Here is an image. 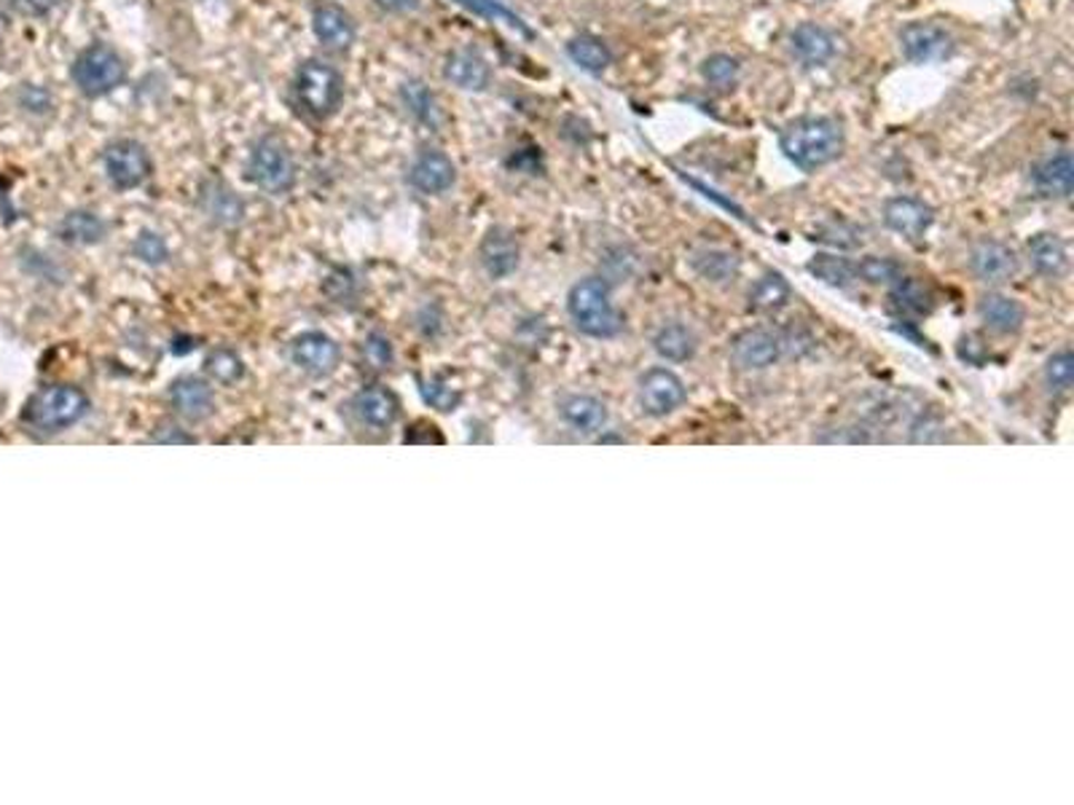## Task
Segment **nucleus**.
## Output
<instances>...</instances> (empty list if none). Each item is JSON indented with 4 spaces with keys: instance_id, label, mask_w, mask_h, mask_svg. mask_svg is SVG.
Instances as JSON below:
<instances>
[{
    "instance_id": "1",
    "label": "nucleus",
    "mask_w": 1074,
    "mask_h": 805,
    "mask_svg": "<svg viewBox=\"0 0 1074 805\" xmlns=\"http://www.w3.org/2000/svg\"><path fill=\"white\" fill-rule=\"evenodd\" d=\"M780 145L784 157L795 167H801L803 172H814L831 164L844 151V129L827 115H806V119L790 121L782 129Z\"/></svg>"
},
{
    "instance_id": "2",
    "label": "nucleus",
    "mask_w": 1074,
    "mask_h": 805,
    "mask_svg": "<svg viewBox=\"0 0 1074 805\" xmlns=\"http://www.w3.org/2000/svg\"><path fill=\"white\" fill-rule=\"evenodd\" d=\"M568 312L578 331L591 339H613L623 328L621 312L610 301V285L602 276H586L570 288Z\"/></svg>"
},
{
    "instance_id": "3",
    "label": "nucleus",
    "mask_w": 1074,
    "mask_h": 805,
    "mask_svg": "<svg viewBox=\"0 0 1074 805\" xmlns=\"http://www.w3.org/2000/svg\"><path fill=\"white\" fill-rule=\"evenodd\" d=\"M89 414V398L79 386L57 384L47 386L30 401L24 419L41 433H66Z\"/></svg>"
},
{
    "instance_id": "4",
    "label": "nucleus",
    "mask_w": 1074,
    "mask_h": 805,
    "mask_svg": "<svg viewBox=\"0 0 1074 805\" xmlns=\"http://www.w3.org/2000/svg\"><path fill=\"white\" fill-rule=\"evenodd\" d=\"M295 97H299L301 108L312 115V119H328L339 111L344 97V81L331 64L307 60L299 64L293 81Z\"/></svg>"
},
{
    "instance_id": "5",
    "label": "nucleus",
    "mask_w": 1074,
    "mask_h": 805,
    "mask_svg": "<svg viewBox=\"0 0 1074 805\" xmlns=\"http://www.w3.org/2000/svg\"><path fill=\"white\" fill-rule=\"evenodd\" d=\"M127 79V64L108 43H92L73 62V81L87 97H102L121 87Z\"/></svg>"
},
{
    "instance_id": "6",
    "label": "nucleus",
    "mask_w": 1074,
    "mask_h": 805,
    "mask_svg": "<svg viewBox=\"0 0 1074 805\" xmlns=\"http://www.w3.org/2000/svg\"><path fill=\"white\" fill-rule=\"evenodd\" d=\"M250 175H253L255 185L267 193H285L291 189L295 183V161L285 140L274 138V134L263 138L253 151Z\"/></svg>"
},
{
    "instance_id": "7",
    "label": "nucleus",
    "mask_w": 1074,
    "mask_h": 805,
    "mask_svg": "<svg viewBox=\"0 0 1074 805\" xmlns=\"http://www.w3.org/2000/svg\"><path fill=\"white\" fill-rule=\"evenodd\" d=\"M687 392L685 382L669 369H651L640 376L636 384V401L648 416L674 414L685 403Z\"/></svg>"
},
{
    "instance_id": "8",
    "label": "nucleus",
    "mask_w": 1074,
    "mask_h": 805,
    "mask_svg": "<svg viewBox=\"0 0 1074 805\" xmlns=\"http://www.w3.org/2000/svg\"><path fill=\"white\" fill-rule=\"evenodd\" d=\"M102 164L111 183L121 191L138 189L151 175V159L138 140H116L102 153Z\"/></svg>"
},
{
    "instance_id": "9",
    "label": "nucleus",
    "mask_w": 1074,
    "mask_h": 805,
    "mask_svg": "<svg viewBox=\"0 0 1074 805\" xmlns=\"http://www.w3.org/2000/svg\"><path fill=\"white\" fill-rule=\"evenodd\" d=\"M900 49L916 64L943 62L954 54V36L935 22H911L900 30Z\"/></svg>"
},
{
    "instance_id": "10",
    "label": "nucleus",
    "mask_w": 1074,
    "mask_h": 805,
    "mask_svg": "<svg viewBox=\"0 0 1074 805\" xmlns=\"http://www.w3.org/2000/svg\"><path fill=\"white\" fill-rule=\"evenodd\" d=\"M784 336L769 328H752L739 333L731 344V363L739 371H765L782 358Z\"/></svg>"
},
{
    "instance_id": "11",
    "label": "nucleus",
    "mask_w": 1074,
    "mask_h": 805,
    "mask_svg": "<svg viewBox=\"0 0 1074 805\" xmlns=\"http://www.w3.org/2000/svg\"><path fill=\"white\" fill-rule=\"evenodd\" d=\"M291 360L295 369H301L304 373L325 376L342 360V346L328 336V333L307 331L291 341Z\"/></svg>"
},
{
    "instance_id": "12",
    "label": "nucleus",
    "mask_w": 1074,
    "mask_h": 805,
    "mask_svg": "<svg viewBox=\"0 0 1074 805\" xmlns=\"http://www.w3.org/2000/svg\"><path fill=\"white\" fill-rule=\"evenodd\" d=\"M932 221H935V210L922 199L895 197L884 204V223L911 242L922 240Z\"/></svg>"
},
{
    "instance_id": "13",
    "label": "nucleus",
    "mask_w": 1074,
    "mask_h": 805,
    "mask_svg": "<svg viewBox=\"0 0 1074 805\" xmlns=\"http://www.w3.org/2000/svg\"><path fill=\"white\" fill-rule=\"evenodd\" d=\"M970 269L986 285H1002V282L1013 280V274L1018 272V258H1015L1007 244L983 240L970 253Z\"/></svg>"
},
{
    "instance_id": "14",
    "label": "nucleus",
    "mask_w": 1074,
    "mask_h": 805,
    "mask_svg": "<svg viewBox=\"0 0 1074 805\" xmlns=\"http://www.w3.org/2000/svg\"><path fill=\"white\" fill-rule=\"evenodd\" d=\"M479 255L489 276H494V280H505V276L516 272L521 250H519L516 237H513L511 231L503 229V225H494V229L486 231L484 240H481Z\"/></svg>"
},
{
    "instance_id": "15",
    "label": "nucleus",
    "mask_w": 1074,
    "mask_h": 805,
    "mask_svg": "<svg viewBox=\"0 0 1074 805\" xmlns=\"http://www.w3.org/2000/svg\"><path fill=\"white\" fill-rule=\"evenodd\" d=\"M170 403L189 422H202L215 409V395H212V386L204 379L185 376L170 386Z\"/></svg>"
},
{
    "instance_id": "16",
    "label": "nucleus",
    "mask_w": 1074,
    "mask_h": 805,
    "mask_svg": "<svg viewBox=\"0 0 1074 805\" xmlns=\"http://www.w3.org/2000/svg\"><path fill=\"white\" fill-rule=\"evenodd\" d=\"M456 180V170L452 159L441 151H424L420 159L411 167V185L416 191L428 193V197H439L449 191Z\"/></svg>"
},
{
    "instance_id": "17",
    "label": "nucleus",
    "mask_w": 1074,
    "mask_h": 805,
    "mask_svg": "<svg viewBox=\"0 0 1074 805\" xmlns=\"http://www.w3.org/2000/svg\"><path fill=\"white\" fill-rule=\"evenodd\" d=\"M443 76H446L449 83L468 89V92H484L489 87V79H492L486 60L473 49L452 51L446 57V62H443Z\"/></svg>"
},
{
    "instance_id": "18",
    "label": "nucleus",
    "mask_w": 1074,
    "mask_h": 805,
    "mask_svg": "<svg viewBox=\"0 0 1074 805\" xmlns=\"http://www.w3.org/2000/svg\"><path fill=\"white\" fill-rule=\"evenodd\" d=\"M352 411L365 427L388 430L398 416V401L384 386H365L352 398Z\"/></svg>"
},
{
    "instance_id": "19",
    "label": "nucleus",
    "mask_w": 1074,
    "mask_h": 805,
    "mask_svg": "<svg viewBox=\"0 0 1074 805\" xmlns=\"http://www.w3.org/2000/svg\"><path fill=\"white\" fill-rule=\"evenodd\" d=\"M793 51L806 68H822L833 60L835 38L822 24L803 22L793 32Z\"/></svg>"
},
{
    "instance_id": "20",
    "label": "nucleus",
    "mask_w": 1074,
    "mask_h": 805,
    "mask_svg": "<svg viewBox=\"0 0 1074 805\" xmlns=\"http://www.w3.org/2000/svg\"><path fill=\"white\" fill-rule=\"evenodd\" d=\"M312 30L328 49H350L355 41V22L342 6H320L312 17Z\"/></svg>"
},
{
    "instance_id": "21",
    "label": "nucleus",
    "mask_w": 1074,
    "mask_h": 805,
    "mask_svg": "<svg viewBox=\"0 0 1074 805\" xmlns=\"http://www.w3.org/2000/svg\"><path fill=\"white\" fill-rule=\"evenodd\" d=\"M559 414H562L564 422H568L575 433H583V435L602 433L604 424H608V409H604L602 401H596V398L591 395L564 398L562 405H559Z\"/></svg>"
},
{
    "instance_id": "22",
    "label": "nucleus",
    "mask_w": 1074,
    "mask_h": 805,
    "mask_svg": "<svg viewBox=\"0 0 1074 805\" xmlns=\"http://www.w3.org/2000/svg\"><path fill=\"white\" fill-rule=\"evenodd\" d=\"M981 320L986 322L988 328L996 333H1018L1026 322V309L1021 301L1010 299L1005 293H988L983 295L981 306Z\"/></svg>"
},
{
    "instance_id": "23",
    "label": "nucleus",
    "mask_w": 1074,
    "mask_h": 805,
    "mask_svg": "<svg viewBox=\"0 0 1074 805\" xmlns=\"http://www.w3.org/2000/svg\"><path fill=\"white\" fill-rule=\"evenodd\" d=\"M1028 261H1032L1034 272L1042 276L1056 280L1070 266V253H1066V242L1058 234H1037L1028 240Z\"/></svg>"
},
{
    "instance_id": "24",
    "label": "nucleus",
    "mask_w": 1074,
    "mask_h": 805,
    "mask_svg": "<svg viewBox=\"0 0 1074 805\" xmlns=\"http://www.w3.org/2000/svg\"><path fill=\"white\" fill-rule=\"evenodd\" d=\"M1034 183L1045 197L1066 199L1074 189V161L1070 151H1061L1056 157L1045 159L1034 170Z\"/></svg>"
},
{
    "instance_id": "25",
    "label": "nucleus",
    "mask_w": 1074,
    "mask_h": 805,
    "mask_svg": "<svg viewBox=\"0 0 1074 805\" xmlns=\"http://www.w3.org/2000/svg\"><path fill=\"white\" fill-rule=\"evenodd\" d=\"M653 346L661 358L669 360V363H685V360H691L693 354H696L699 341H696V333H693L687 325H683V322H669V325L659 328V333H655L653 339Z\"/></svg>"
},
{
    "instance_id": "26",
    "label": "nucleus",
    "mask_w": 1074,
    "mask_h": 805,
    "mask_svg": "<svg viewBox=\"0 0 1074 805\" xmlns=\"http://www.w3.org/2000/svg\"><path fill=\"white\" fill-rule=\"evenodd\" d=\"M691 263H693V269H696V274L701 276V280L715 282V285L731 282L733 276L739 274V266H742V261H739L736 253H731V250H720V248L699 250V253L693 255Z\"/></svg>"
},
{
    "instance_id": "27",
    "label": "nucleus",
    "mask_w": 1074,
    "mask_h": 805,
    "mask_svg": "<svg viewBox=\"0 0 1074 805\" xmlns=\"http://www.w3.org/2000/svg\"><path fill=\"white\" fill-rule=\"evenodd\" d=\"M806 269L809 274H814L816 280H822L831 288H849L852 282H857V261H849L844 255L820 253L809 261Z\"/></svg>"
},
{
    "instance_id": "28",
    "label": "nucleus",
    "mask_w": 1074,
    "mask_h": 805,
    "mask_svg": "<svg viewBox=\"0 0 1074 805\" xmlns=\"http://www.w3.org/2000/svg\"><path fill=\"white\" fill-rule=\"evenodd\" d=\"M790 295H793V288H790V282L784 280L782 274L769 272V274H763L761 280L755 282V285H752L750 306L755 309V312H776V309H782L784 304H787Z\"/></svg>"
},
{
    "instance_id": "29",
    "label": "nucleus",
    "mask_w": 1074,
    "mask_h": 805,
    "mask_svg": "<svg viewBox=\"0 0 1074 805\" xmlns=\"http://www.w3.org/2000/svg\"><path fill=\"white\" fill-rule=\"evenodd\" d=\"M60 237L70 244H94L106 237V223L94 212L76 210L60 223Z\"/></svg>"
},
{
    "instance_id": "30",
    "label": "nucleus",
    "mask_w": 1074,
    "mask_h": 805,
    "mask_svg": "<svg viewBox=\"0 0 1074 805\" xmlns=\"http://www.w3.org/2000/svg\"><path fill=\"white\" fill-rule=\"evenodd\" d=\"M568 54L572 57V62L581 64L583 70L589 73H602L610 62H613V54L610 49L604 47L600 38L594 36H578L568 43Z\"/></svg>"
},
{
    "instance_id": "31",
    "label": "nucleus",
    "mask_w": 1074,
    "mask_h": 805,
    "mask_svg": "<svg viewBox=\"0 0 1074 805\" xmlns=\"http://www.w3.org/2000/svg\"><path fill=\"white\" fill-rule=\"evenodd\" d=\"M892 301H895L900 312H909V314H930L932 304H935L927 285L913 280V276H905V280L903 276H897L895 288H892Z\"/></svg>"
},
{
    "instance_id": "32",
    "label": "nucleus",
    "mask_w": 1074,
    "mask_h": 805,
    "mask_svg": "<svg viewBox=\"0 0 1074 805\" xmlns=\"http://www.w3.org/2000/svg\"><path fill=\"white\" fill-rule=\"evenodd\" d=\"M1072 379H1074L1072 352L1070 350H1058L1045 363V384H1047V390L1056 392V395H1064V392H1070Z\"/></svg>"
},
{
    "instance_id": "33",
    "label": "nucleus",
    "mask_w": 1074,
    "mask_h": 805,
    "mask_svg": "<svg viewBox=\"0 0 1074 805\" xmlns=\"http://www.w3.org/2000/svg\"><path fill=\"white\" fill-rule=\"evenodd\" d=\"M701 73L712 87L731 89L739 79V60H733L731 54H712L701 64Z\"/></svg>"
},
{
    "instance_id": "34",
    "label": "nucleus",
    "mask_w": 1074,
    "mask_h": 805,
    "mask_svg": "<svg viewBox=\"0 0 1074 805\" xmlns=\"http://www.w3.org/2000/svg\"><path fill=\"white\" fill-rule=\"evenodd\" d=\"M456 3H462L465 9H471L473 14H479V17H486V19H500V22H505V24H511V28H516L519 32H524V36H532V30L526 28L521 19L513 14L511 9L503 3V0H456Z\"/></svg>"
},
{
    "instance_id": "35",
    "label": "nucleus",
    "mask_w": 1074,
    "mask_h": 805,
    "mask_svg": "<svg viewBox=\"0 0 1074 805\" xmlns=\"http://www.w3.org/2000/svg\"><path fill=\"white\" fill-rule=\"evenodd\" d=\"M900 276V266L892 258L867 255L857 261V280L871 282V285H884V282H895Z\"/></svg>"
},
{
    "instance_id": "36",
    "label": "nucleus",
    "mask_w": 1074,
    "mask_h": 805,
    "mask_svg": "<svg viewBox=\"0 0 1074 805\" xmlns=\"http://www.w3.org/2000/svg\"><path fill=\"white\" fill-rule=\"evenodd\" d=\"M403 97H406L411 113H414L416 119L424 121V124H433V121H435V100H433V94H430V89L424 87L422 81H409L406 89H403Z\"/></svg>"
},
{
    "instance_id": "37",
    "label": "nucleus",
    "mask_w": 1074,
    "mask_h": 805,
    "mask_svg": "<svg viewBox=\"0 0 1074 805\" xmlns=\"http://www.w3.org/2000/svg\"><path fill=\"white\" fill-rule=\"evenodd\" d=\"M242 371H244L242 360L229 350H215L208 358V373L212 379H218V382H223V384L237 382V379L242 376Z\"/></svg>"
},
{
    "instance_id": "38",
    "label": "nucleus",
    "mask_w": 1074,
    "mask_h": 805,
    "mask_svg": "<svg viewBox=\"0 0 1074 805\" xmlns=\"http://www.w3.org/2000/svg\"><path fill=\"white\" fill-rule=\"evenodd\" d=\"M208 212L210 218H215V221L237 223L242 215V204L240 199L234 197V191L218 189V193H208Z\"/></svg>"
},
{
    "instance_id": "39",
    "label": "nucleus",
    "mask_w": 1074,
    "mask_h": 805,
    "mask_svg": "<svg viewBox=\"0 0 1074 805\" xmlns=\"http://www.w3.org/2000/svg\"><path fill=\"white\" fill-rule=\"evenodd\" d=\"M814 240L833 244V248H857V244H863V231L844 221H831L822 225L820 237H814Z\"/></svg>"
},
{
    "instance_id": "40",
    "label": "nucleus",
    "mask_w": 1074,
    "mask_h": 805,
    "mask_svg": "<svg viewBox=\"0 0 1074 805\" xmlns=\"http://www.w3.org/2000/svg\"><path fill=\"white\" fill-rule=\"evenodd\" d=\"M134 255L140 258V261H145V263H151V266H159V263H164L167 261V244L162 237H157L153 231H143V234L134 240Z\"/></svg>"
},
{
    "instance_id": "41",
    "label": "nucleus",
    "mask_w": 1074,
    "mask_h": 805,
    "mask_svg": "<svg viewBox=\"0 0 1074 805\" xmlns=\"http://www.w3.org/2000/svg\"><path fill=\"white\" fill-rule=\"evenodd\" d=\"M420 392H422L424 401L433 405V409H441V411H452L454 405L460 403V395H456V392H452L446 384H441V382H422Z\"/></svg>"
},
{
    "instance_id": "42",
    "label": "nucleus",
    "mask_w": 1074,
    "mask_h": 805,
    "mask_svg": "<svg viewBox=\"0 0 1074 805\" xmlns=\"http://www.w3.org/2000/svg\"><path fill=\"white\" fill-rule=\"evenodd\" d=\"M363 352H365V360H369L374 369H388V365L392 363L390 341L384 336H379V333H371V336L365 339Z\"/></svg>"
},
{
    "instance_id": "43",
    "label": "nucleus",
    "mask_w": 1074,
    "mask_h": 805,
    "mask_svg": "<svg viewBox=\"0 0 1074 805\" xmlns=\"http://www.w3.org/2000/svg\"><path fill=\"white\" fill-rule=\"evenodd\" d=\"M420 3L422 0H377V6H382L384 11H390V14H409V11H414Z\"/></svg>"
},
{
    "instance_id": "44",
    "label": "nucleus",
    "mask_w": 1074,
    "mask_h": 805,
    "mask_svg": "<svg viewBox=\"0 0 1074 805\" xmlns=\"http://www.w3.org/2000/svg\"><path fill=\"white\" fill-rule=\"evenodd\" d=\"M22 3L33 11H49V9H54L60 0H22Z\"/></svg>"
}]
</instances>
